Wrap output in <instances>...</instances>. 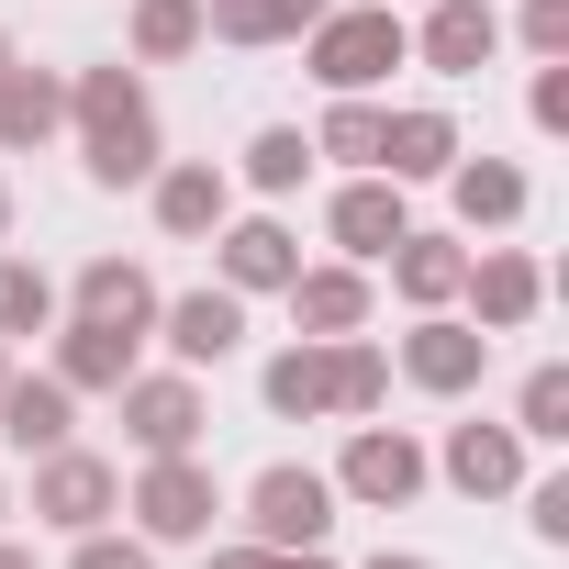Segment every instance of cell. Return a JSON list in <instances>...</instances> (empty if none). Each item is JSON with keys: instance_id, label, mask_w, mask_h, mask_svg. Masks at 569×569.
Segmentation results:
<instances>
[{"instance_id": "1", "label": "cell", "mask_w": 569, "mask_h": 569, "mask_svg": "<svg viewBox=\"0 0 569 569\" xmlns=\"http://www.w3.org/2000/svg\"><path fill=\"white\" fill-rule=\"evenodd\" d=\"M68 112H79V146H90V179H101V190L157 179V101H146L134 68H90V79L68 90Z\"/></svg>"}, {"instance_id": "2", "label": "cell", "mask_w": 569, "mask_h": 569, "mask_svg": "<svg viewBox=\"0 0 569 569\" xmlns=\"http://www.w3.org/2000/svg\"><path fill=\"white\" fill-rule=\"evenodd\" d=\"M402 57H413V34H402L391 0H369V12H325V23H313V79H325L336 101H347V90H380Z\"/></svg>"}, {"instance_id": "3", "label": "cell", "mask_w": 569, "mask_h": 569, "mask_svg": "<svg viewBox=\"0 0 569 569\" xmlns=\"http://www.w3.org/2000/svg\"><path fill=\"white\" fill-rule=\"evenodd\" d=\"M246 525H257V547H325V525H336V480L325 469H257V491H246Z\"/></svg>"}, {"instance_id": "4", "label": "cell", "mask_w": 569, "mask_h": 569, "mask_svg": "<svg viewBox=\"0 0 569 569\" xmlns=\"http://www.w3.org/2000/svg\"><path fill=\"white\" fill-rule=\"evenodd\" d=\"M134 525H146V547H190V536H212V469L179 447V458H146V480H134Z\"/></svg>"}, {"instance_id": "5", "label": "cell", "mask_w": 569, "mask_h": 569, "mask_svg": "<svg viewBox=\"0 0 569 569\" xmlns=\"http://www.w3.org/2000/svg\"><path fill=\"white\" fill-rule=\"evenodd\" d=\"M123 502V480H112V458H90V447H46L34 458V513L46 525H68V536H90L101 513Z\"/></svg>"}, {"instance_id": "6", "label": "cell", "mask_w": 569, "mask_h": 569, "mask_svg": "<svg viewBox=\"0 0 569 569\" xmlns=\"http://www.w3.org/2000/svg\"><path fill=\"white\" fill-rule=\"evenodd\" d=\"M336 491H347V502H380V513H391V502H413V491H425V447H413L402 425H358V447H347Z\"/></svg>"}, {"instance_id": "7", "label": "cell", "mask_w": 569, "mask_h": 569, "mask_svg": "<svg viewBox=\"0 0 569 569\" xmlns=\"http://www.w3.org/2000/svg\"><path fill=\"white\" fill-rule=\"evenodd\" d=\"M491 46H502V12H491V0H436L425 34H413V57H425L436 79H480Z\"/></svg>"}, {"instance_id": "8", "label": "cell", "mask_w": 569, "mask_h": 569, "mask_svg": "<svg viewBox=\"0 0 569 569\" xmlns=\"http://www.w3.org/2000/svg\"><path fill=\"white\" fill-rule=\"evenodd\" d=\"M168 347H179V369H223L234 347H246V291H179L168 313Z\"/></svg>"}, {"instance_id": "9", "label": "cell", "mask_w": 569, "mask_h": 569, "mask_svg": "<svg viewBox=\"0 0 569 569\" xmlns=\"http://www.w3.org/2000/svg\"><path fill=\"white\" fill-rule=\"evenodd\" d=\"M480 369H491V336H480V325L425 313V325L402 336V380H425V391H480Z\"/></svg>"}, {"instance_id": "10", "label": "cell", "mask_w": 569, "mask_h": 569, "mask_svg": "<svg viewBox=\"0 0 569 569\" xmlns=\"http://www.w3.org/2000/svg\"><path fill=\"white\" fill-rule=\"evenodd\" d=\"M325 223H336V246H347V257H391V246L413 234V212H402V179H380V168H369V179H347Z\"/></svg>"}, {"instance_id": "11", "label": "cell", "mask_w": 569, "mask_h": 569, "mask_svg": "<svg viewBox=\"0 0 569 569\" xmlns=\"http://www.w3.org/2000/svg\"><path fill=\"white\" fill-rule=\"evenodd\" d=\"M458 291H469V313H480V336H513V325L536 313V291H547V279H536V257H513V246H480V257H469V279H458Z\"/></svg>"}, {"instance_id": "12", "label": "cell", "mask_w": 569, "mask_h": 569, "mask_svg": "<svg viewBox=\"0 0 569 569\" xmlns=\"http://www.w3.org/2000/svg\"><path fill=\"white\" fill-rule=\"evenodd\" d=\"M447 168H458V123H447L436 101L380 112V179H447Z\"/></svg>"}, {"instance_id": "13", "label": "cell", "mask_w": 569, "mask_h": 569, "mask_svg": "<svg viewBox=\"0 0 569 569\" xmlns=\"http://www.w3.org/2000/svg\"><path fill=\"white\" fill-rule=\"evenodd\" d=\"M123 436H134L146 458H179V447L201 436V391H190V380H123Z\"/></svg>"}, {"instance_id": "14", "label": "cell", "mask_w": 569, "mask_h": 569, "mask_svg": "<svg viewBox=\"0 0 569 569\" xmlns=\"http://www.w3.org/2000/svg\"><path fill=\"white\" fill-rule=\"evenodd\" d=\"M223 246V291H291V268H302V246H291V223H223L212 234Z\"/></svg>"}, {"instance_id": "15", "label": "cell", "mask_w": 569, "mask_h": 569, "mask_svg": "<svg viewBox=\"0 0 569 569\" xmlns=\"http://www.w3.org/2000/svg\"><path fill=\"white\" fill-rule=\"evenodd\" d=\"M325 12H336V0H201V34H223V46H291Z\"/></svg>"}, {"instance_id": "16", "label": "cell", "mask_w": 569, "mask_h": 569, "mask_svg": "<svg viewBox=\"0 0 569 569\" xmlns=\"http://www.w3.org/2000/svg\"><path fill=\"white\" fill-rule=\"evenodd\" d=\"M257 391H268V413H291V425L336 413V347H325V336H302V347H279Z\"/></svg>"}, {"instance_id": "17", "label": "cell", "mask_w": 569, "mask_h": 569, "mask_svg": "<svg viewBox=\"0 0 569 569\" xmlns=\"http://www.w3.org/2000/svg\"><path fill=\"white\" fill-rule=\"evenodd\" d=\"M447 480H458L469 502L513 491V480H525V436H513V425H458V436H447Z\"/></svg>"}, {"instance_id": "18", "label": "cell", "mask_w": 569, "mask_h": 569, "mask_svg": "<svg viewBox=\"0 0 569 569\" xmlns=\"http://www.w3.org/2000/svg\"><path fill=\"white\" fill-rule=\"evenodd\" d=\"M79 313H90V325L146 336V325H157V279H146L134 257H90V268H79Z\"/></svg>"}, {"instance_id": "19", "label": "cell", "mask_w": 569, "mask_h": 569, "mask_svg": "<svg viewBox=\"0 0 569 569\" xmlns=\"http://www.w3.org/2000/svg\"><path fill=\"white\" fill-rule=\"evenodd\" d=\"M57 380H68V391H123V380H134V336L79 313V325L57 336Z\"/></svg>"}, {"instance_id": "20", "label": "cell", "mask_w": 569, "mask_h": 569, "mask_svg": "<svg viewBox=\"0 0 569 569\" xmlns=\"http://www.w3.org/2000/svg\"><path fill=\"white\" fill-rule=\"evenodd\" d=\"M291 313H302V336H358L369 325V279L358 268H291Z\"/></svg>"}, {"instance_id": "21", "label": "cell", "mask_w": 569, "mask_h": 569, "mask_svg": "<svg viewBox=\"0 0 569 569\" xmlns=\"http://www.w3.org/2000/svg\"><path fill=\"white\" fill-rule=\"evenodd\" d=\"M68 380H0V436H12L23 458H46V447H68Z\"/></svg>"}, {"instance_id": "22", "label": "cell", "mask_w": 569, "mask_h": 569, "mask_svg": "<svg viewBox=\"0 0 569 569\" xmlns=\"http://www.w3.org/2000/svg\"><path fill=\"white\" fill-rule=\"evenodd\" d=\"M68 123V79L46 68H0V146H46Z\"/></svg>"}, {"instance_id": "23", "label": "cell", "mask_w": 569, "mask_h": 569, "mask_svg": "<svg viewBox=\"0 0 569 569\" xmlns=\"http://www.w3.org/2000/svg\"><path fill=\"white\" fill-rule=\"evenodd\" d=\"M391 279H402V302H425V313H436V302H458L469 246H458V234H402V246H391Z\"/></svg>"}, {"instance_id": "24", "label": "cell", "mask_w": 569, "mask_h": 569, "mask_svg": "<svg viewBox=\"0 0 569 569\" xmlns=\"http://www.w3.org/2000/svg\"><path fill=\"white\" fill-rule=\"evenodd\" d=\"M223 201H234L223 168H201V157L190 168H157V223L168 234H223Z\"/></svg>"}, {"instance_id": "25", "label": "cell", "mask_w": 569, "mask_h": 569, "mask_svg": "<svg viewBox=\"0 0 569 569\" xmlns=\"http://www.w3.org/2000/svg\"><path fill=\"white\" fill-rule=\"evenodd\" d=\"M46 325H57V279L23 268V257H0V347H12V336H46Z\"/></svg>"}, {"instance_id": "26", "label": "cell", "mask_w": 569, "mask_h": 569, "mask_svg": "<svg viewBox=\"0 0 569 569\" xmlns=\"http://www.w3.org/2000/svg\"><path fill=\"white\" fill-rule=\"evenodd\" d=\"M513 212H525V168H502V157L458 168V223H513Z\"/></svg>"}, {"instance_id": "27", "label": "cell", "mask_w": 569, "mask_h": 569, "mask_svg": "<svg viewBox=\"0 0 569 569\" xmlns=\"http://www.w3.org/2000/svg\"><path fill=\"white\" fill-rule=\"evenodd\" d=\"M336 347V413H380V391H391V358L369 347V336H325Z\"/></svg>"}, {"instance_id": "28", "label": "cell", "mask_w": 569, "mask_h": 569, "mask_svg": "<svg viewBox=\"0 0 569 569\" xmlns=\"http://www.w3.org/2000/svg\"><path fill=\"white\" fill-rule=\"evenodd\" d=\"M201 46V0H134V57H190Z\"/></svg>"}, {"instance_id": "29", "label": "cell", "mask_w": 569, "mask_h": 569, "mask_svg": "<svg viewBox=\"0 0 569 569\" xmlns=\"http://www.w3.org/2000/svg\"><path fill=\"white\" fill-rule=\"evenodd\" d=\"M313 157H347V168H380V112H369V90H347V101L325 112Z\"/></svg>"}, {"instance_id": "30", "label": "cell", "mask_w": 569, "mask_h": 569, "mask_svg": "<svg viewBox=\"0 0 569 569\" xmlns=\"http://www.w3.org/2000/svg\"><path fill=\"white\" fill-rule=\"evenodd\" d=\"M513 436H525V447H558V436H569V369H558V358L525 380V402H513Z\"/></svg>"}, {"instance_id": "31", "label": "cell", "mask_w": 569, "mask_h": 569, "mask_svg": "<svg viewBox=\"0 0 569 569\" xmlns=\"http://www.w3.org/2000/svg\"><path fill=\"white\" fill-rule=\"evenodd\" d=\"M302 168H313V134H302V123H268V134L246 146V179H257V190H302Z\"/></svg>"}, {"instance_id": "32", "label": "cell", "mask_w": 569, "mask_h": 569, "mask_svg": "<svg viewBox=\"0 0 569 569\" xmlns=\"http://www.w3.org/2000/svg\"><path fill=\"white\" fill-rule=\"evenodd\" d=\"M68 569H157V547H146V536H101V525H90Z\"/></svg>"}, {"instance_id": "33", "label": "cell", "mask_w": 569, "mask_h": 569, "mask_svg": "<svg viewBox=\"0 0 569 569\" xmlns=\"http://www.w3.org/2000/svg\"><path fill=\"white\" fill-rule=\"evenodd\" d=\"M525 46L536 57H569V0H525Z\"/></svg>"}, {"instance_id": "34", "label": "cell", "mask_w": 569, "mask_h": 569, "mask_svg": "<svg viewBox=\"0 0 569 569\" xmlns=\"http://www.w3.org/2000/svg\"><path fill=\"white\" fill-rule=\"evenodd\" d=\"M525 513H536V536H547V547H569V480H536V491H525Z\"/></svg>"}, {"instance_id": "35", "label": "cell", "mask_w": 569, "mask_h": 569, "mask_svg": "<svg viewBox=\"0 0 569 569\" xmlns=\"http://www.w3.org/2000/svg\"><path fill=\"white\" fill-rule=\"evenodd\" d=\"M525 112H536V134H558V123H569V68H547V79L525 90Z\"/></svg>"}, {"instance_id": "36", "label": "cell", "mask_w": 569, "mask_h": 569, "mask_svg": "<svg viewBox=\"0 0 569 569\" xmlns=\"http://www.w3.org/2000/svg\"><path fill=\"white\" fill-rule=\"evenodd\" d=\"M201 569H279V547H212Z\"/></svg>"}, {"instance_id": "37", "label": "cell", "mask_w": 569, "mask_h": 569, "mask_svg": "<svg viewBox=\"0 0 569 569\" xmlns=\"http://www.w3.org/2000/svg\"><path fill=\"white\" fill-rule=\"evenodd\" d=\"M279 569H336V558H313V547H279Z\"/></svg>"}, {"instance_id": "38", "label": "cell", "mask_w": 569, "mask_h": 569, "mask_svg": "<svg viewBox=\"0 0 569 569\" xmlns=\"http://www.w3.org/2000/svg\"><path fill=\"white\" fill-rule=\"evenodd\" d=\"M0 569H34V547H12V536H0Z\"/></svg>"}, {"instance_id": "39", "label": "cell", "mask_w": 569, "mask_h": 569, "mask_svg": "<svg viewBox=\"0 0 569 569\" xmlns=\"http://www.w3.org/2000/svg\"><path fill=\"white\" fill-rule=\"evenodd\" d=\"M369 569H436V558H391V547H380V558H369Z\"/></svg>"}, {"instance_id": "40", "label": "cell", "mask_w": 569, "mask_h": 569, "mask_svg": "<svg viewBox=\"0 0 569 569\" xmlns=\"http://www.w3.org/2000/svg\"><path fill=\"white\" fill-rule=\"evenodd\" d=\"M0 234H12V190H0Z\"/></svg>"}, {"instance_id": "41", "label": "cell", "mask_w": 569, "mask_h": 569, "mask_svg": "<svg viewBox=\"0 0 569 569\" xmlns=\"http://www.w3.org/2000/svg\"><path fill=\"white\" fill-rule=\"evenodd\" d=\"M0 68H12V34H0Z\"/></svg>"}, {"instance_id": "42", "label": "cell", "mask_w": 569, "mask_h": 569, "mask_svg": "<svg viewBox=\"0 0 569 569\" xmlns=\"http://www.w3.org/2000/svg\"><path fill=\"white\" fill-rule=\"evenodd\" d=\"M0 380H12V358H0Z\"/></svg>"}, {"instance_id": "43", "label": "cell", "mask_w": 569, "mask_h": 569, "mask_svg": "<svg viewBox=\"0 0 569 569\" xmlns=\"http://www.w3.org/2000/svg\"><path fill=\"white\" fill-rule=\"evenodd\" d=\"M0 513H12V491H0Z\"/></svg>"}]
</instances>
